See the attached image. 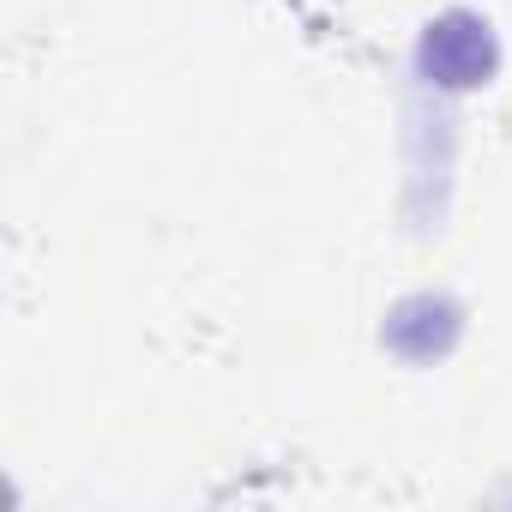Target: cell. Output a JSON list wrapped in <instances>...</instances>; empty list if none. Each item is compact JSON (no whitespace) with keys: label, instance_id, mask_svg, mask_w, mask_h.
Wrapping results in <instances>:
<instances>
[{"label":"cell","instance_id":"cell-2","mask_svg":"<svg viewBox=\"0 0 512 512\" xmlns=\"http://www.w3.org/2000/svg\"><path fill=\"white\" fill-rule=\"evenodd\" d=\"M452 338H458V308L446 296H410L386 320V344L404 362H434V356L452 350Z\"/></svg>","mask_w":512,"mask_h":512},{"label":"cell","instance_id":"cell-1","mask_svg":"<svg viewBox=\"0 0 512 512\" xmlns=\"http://www.w3.org/2000/svg\"><path fill=\"white\" fill-rule=\"evenodd\" d=\"M500 73V43L494 25L470 7H452L422 25L416 37V79L428 91H482Z\"/></svg>","mask_w":512,"mask_h":512}]
</instances>
